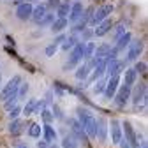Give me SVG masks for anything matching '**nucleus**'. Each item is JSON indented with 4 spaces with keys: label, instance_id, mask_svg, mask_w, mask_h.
<instances>
[{
    "label": "nucleus",
    "instance_id": "nucleus-1",
    "mask_svg": "<svg viewBox=\"0 0 148 148\" xmlns=\"http://www.w3.org/2000/svg\"><path fill=\"white\" fill-rule=\"evenodd\" d=\"M76 120L81 123L85 134H86L88 138H92V139H95V127H97V120H95V116L92 115L88 109H85V108H78V118H76Z\"/></svg>",
    "mask_w": 148,
    "mask_h": 148
},
{
    "label": "nucleus",
    "instance_id": "nucleus-2",
    "mask_svg": "<svg viewBox=\"0 0 148 148\" xmlns=\"http://www.w3.org/2000/svg\"><path fill=\"white\" fill-rule=\"evenodd\" d=\"M113 9H115V7L111 5V4H104V5L97 7V9L94 11V14H92V18H90L88 25H92V27L99 25L101 21H104L106 18H109V16H111V12H113Z\"/></svg>",
    "mask_w": 148,
    "mask_h": 148
},
{
    "label": "nucleus",
    "instance_id": "nucleus-3",
    "mask_svg": "<svg viewBox=\"0 0 148 148\" xmlns=\"http://www.w3.org/2000/svg\"><path fill=\"white\" fill-rule=\"evenodd\" d=\"M20 83H21V76H12L5 85H4V88L0 90V101H5L9 95H12V94H16L18 92V86H20Z\"/></svg>",
    "mask_w": 148,
    "mask_h": 148
},
{
    "label": "nucleus",
    "instance_id": "nucleus-4",
    "mask_svg": "<svg viewBox=\"0 0 148 148\" xmlns=\"http://www.w3.org/2000/svg\"><path fill=\"white\" fill-rule=\"evenodd\" d=\"M69 127H71V134L76 138L79 143H83L85 146H88V136L85 134L81 123H79L76 118H69Z\"/></svg>",
    "mask_w": 148,
    "mask_h": 148
},
{
    "label": "nucleus",
    "instance_id": "nucleus-5",
    "mask_svg": "<svg viewBox=\"0 0 148 148\" xmlns=\"http://www.w3.org/2000/svg\"><path fill=\"white\" fill-rule=\"evenodd\" d=\"M129 101H132L134 106H139L141 102L146 104V83H139L134 86V90H131V99Z\"/></svg>",
    "mask_w": 148,
    "mask_h": 148
},
{
    "label": "nucleus",
    "instance_id": "nucleus-6",
    "mask_svg": "<svg viewBox=\"0 0 148 148\" xmlns=\"http://www.w3.org/2000/svg\"><path fill=\"white\" fill-rule=\"evenodd\" d=\"M131 86H127V85H120L118 86V90H116V94H115V97H113V101H115V104L118 106V108H123L127 102H129V99H131Z\"/></svg>",
    "mask_w": 148,
    "mask_h": 148
},
{
    "label": "nucleus",
    "instance_id": "nucleus-7",
    "mask_svg": "<svg viewBox=\"0 0 148 148\" xmlns=\"http://www.w3.org/2000/svg\"><path fill=\"white\" fill-rule=\"evenodd\" d=\"M122 132L125 134V139L129 141V145H131L132 148H138V146L141 145V141H139V136L134 132V129H132L131 122H123V123H122Z\"/></svg>",
    "mask_w": 148,
    "mask_h": 148
},
{
    "label": "nucleus",
    "instance_id": "nucleus-8",
    "mask_svg": "<svg viewBox=\"0 0 148 148\" xmlns=\"http://www.w3.org/2000/svg\"><path fill=\"white\" fill-rule=\"evenodd\" d=\"M108 134H111V141H113L115 145L120 143V139L123 138V132H122V123L113 118L111 122H108Z\"/></svg>",
    "mask_w": 148,
    "mask_h": 148
},
{
    "label": "nucleus",
    "instance_id": "nucleus-9",
    "mask_svg": "<svg viewBox=\"0 0 148 148\" xmlns=\"http://www.w3.org/2000/svg\"><path fill=\"white\" fill-rule=\"evenodd\" d=\"M143 53V41H131L127 46V60L136 62L138 57Z\"/></svg>",
    "mask_w": 148,
    "mask_h": 148
},
{
    "label": "nucleus",
    "instance_id": "nucleus-10",
    "mask_svg": "<svg viewBox=\"0 0 148 148\" xmlns=\"http://www.w3.org/2000/svg\"><path fill=\"white\" fill-rule=\"evenodd\" d=\"M120 76H111V78H108V81H106V88H104V92L102 94L106 95V99H113L115 97V94H116V90H118V86H120Z\"/></svg>",
    "mask_w": 148,
    "mask_h": 148
},
{
    "label": "nucleus",
    "instance_id": "nucleus-11",
    "mask_svg": "<svg viewBox=\"0 0 148 148\" xmlns=\"http://www.w3.org/2000/svg\"><path fill=\"white\" fill-rule=\"evenodd\" d=\"M97 120V127H95V139L104 143L108 139V120L104 116H99L95 118Z\"/></svg>",
    "mask_w": 148,
    "mask_h": 148
},
{
    "label": "nucleus",
    "instance_id": "nucleus-12",
    "mask_svg": "<svg viewBox=\"0 0 148 148\" xmlns=\"http://www.w3.org/2000/svg\"><path fill=\"white\" fill-rule=\"evenodd\" d=\"M123 67H125V64L116 58L113 62H108L106 64V72L104 74H108V78H111V76H120V74L123 72Z\"/></svg>",
    "mask_w": 148,
    "mask_h": 148
},
{
    "label": "nucleus",
    "instance_id": "nucleus-13",
    "mask_svg": "<svg viewBox=\"0 0 148 148\" xmlns=\"http://www.w3.org/2000/svg\"><path fill=\"white\" fill-rule=\"evenodd\" d=\"M32 9H34L32 2H23V4H20V5L16 7V18H18V20H21V21L30 20V16H32Z\"/></svg>",
    "mask_w": 148,
    "mask_h": 148
},
{
    "label": "nucleus",
    "instance_id": "nucleus-14",
    "mask_svg": "<svg viewBox=\"0 0 148 148\" xmlns=\"http://www.w3.org/2000/svg\"><path fill=\"white\" fill-rule=\"evenodd\" d=\"M83 4L79 2V0H76V2H74V4H71V11H69V23H76L78 20H79V18H81V14H83Z\"/></svg>",
    "mask_w": 148,
    "mask_h": 148
},
{
    "label": "nucleus",
    "instance_id": "nucleus-15",
    "mask_svg": "<svg viewBox=\"0 0 148 148\" xmlns=\"http://www.w3.org/2000/svg\"><path fill=\"white\" fill-rule=\"evenodd\" d=\"M111 28H113V21H111V18H106L104 21H101L97 25V28H94V35L95 37H104L108 32H111Z\"/></svg>",
    "mask_w": 148,
    "mask_h": 148
},
{
    "label": "nucleus",
    "instance_id": "nucleus-16",
    "mask_svg": "<svg viewBox=\"0 0 148 148\" xmlns=\"http://www.w3.org/2000/svg\"><path fill=\"white\" fill-rule=\"evenodd\" d=\"M104 72H106V62H104V60H99V62L95 64V67L92 69V76H90L88 83H94V81L101 79V78L104 76Z\"/></svg>",
    "mask_w": 148,
    "mask_h": 148
},
{
    "label": "nucleus",
    "instance_id": "nucleus-17",
    "mask_svg": "<svg viewBox=\"0 0 148 148\" xmlns=\"http://www.w3.org/2000/svg\"><path fill=\"white\" fill-rule=\"evenodd\" d=\"M131 41H132V34H131V32L122 34L118 39H116L115 46H113V48H115V51H118V53H120V51H123V49L129 46V42H131Z\"/></svg>",
    "mask_w": 148,
    "mask_h": 148
},
{
    "label": "nucleus",
    "instance_id": "nucleus-18",
    "mask_svg": "<svg viewBox=\"0 0 148 148\" xmlns=\"http://www.w3.org/2000/svg\"><path fill=\"white\" fill-rule=\"evenodd\" d=\"M25 125H27V122H23V120H20V118L11 120V123H9V134H11V136H20V134L25 131Z\"/></svg>",
    "mask_w": 148,
    "mask_h": 148
},
{
    "label": "nucleus",
    "instance_id": "nucleus-19",
    "mask_svg": "<svg viewBox=\"0 0 148 148\" xmlns=\"http://www.w3.org/2000/svg\"><path fill=\"white\" fill-rule=\"evenodd\" d=\"M46 12H48V5H46V4H39V5H35V7L32 9V16H30V20H32L34 23H39Z\"/></svg>",
    "mask_w": 148,
    "mask_h": 148
},
{
    "label": "nucleus",
    "instance_id": "nucleus-20",
    "mask_svg": "<svg viewBox=\"0 0 148 148\" xmlns=\"http://www.w3.org/2000/svg\"><path fill=\"white\" fill-rule=\"evenodd\" d=\"M42 136H44V141L46 143H55L57 141V131L51 123H44L42 125Z\"/></svg>",
    "mask_w": 148,
    "mask_h": 148
},
{
    "label": "nucleus",
    "instance_id": "nucleus-21",
    "mask_svg": "<svg viewBox=\"0 0 148 148\" xmlns=\"http://www.w3.org/2000/svg\"><path fill=\"white\" fill-rule=\"evenodd\" d=\"M67 25H69L67 18H57V20H53V23L49 27H51V32L53 34H60V32H64L67 28Z\"/></svg>",
    "mask_w": 148,
    "mask_h": 148
},
{
    "label": "nucleus",
    "instance_id": "nucleus-22",
    "mask_svg": "<svg viewBox=\"0 0 148 148\" xmlns=\"http://www.w3.org/2000/svg\"><path fill=\"white\" fill-rule=\"evenodd\" d=\"M136 79H138V72L134 69H125V72H123V85L132 88L136 85Z\"/></svg>",
    "mask_w": 148,
    "mask_h": 148
},
{
    "label": "nucleus",
    "instance_id": "nucleus-23",
    "mask_svg": "<svg viewBox=\"0 0 148 148\" xmlns=\"http://www.w3.org/2000/svg\"><path fill=\"white\" fill-rule=\"evenodd\" d=\"M109 49H111V46L108 44V42H104V44H101V46H97L95 48V51H94V58L99 62V60H104L106 58V55L109 53Z\"/></svg>",
    "mask_w": 148,
    "mask_h": 148
},
{
    "label": "nucleus",
    "instance_id": "nucleus-24",
    "mask_svg": "<svg viewBox=\"0 0 148 148\" xmlns=\"http://www.w3.org/2000/svg\"><path fill=\"white\" fill-rule=\"evenodd\" d=\"M79 41V37L78 35H72V34H69V37H65V41L60 44V48L64 49V51H71L72 48H74V44H76Z\"/></svg>",
    "mask_w": 148,
    "mask_h": 148
},
{
    "label": "nucleus",
    "instance_id": "nucleus-25",
    "mask_svg": "<svg viewBox=\"0 0 148 148\" xmlns=\"http://www.w3.org/2000/svg\"><path fill=\"white\" fill-rule=\"evenodd\" d=\"M90 67L86 65V62L83 64V65H79L78 69H76V72H74V76H76V79H79V81H83V79H86L88 76H90Z\"/></svg>",
    "mask_w": 148,
    "mask_h": 148
},
{
    "label": "nucleus",
    "instance_id": "nucleus-26",
    "mask_svg": "<svg viewBox=\"0 0 148 148\" xmlns=\"http://www.w3.org/2000/svg\"><path fill=\"white\" fill-rule=\"evenodd\" d=\"M69 11H71V2L69 0H64V2H60V5L57 7V18H67Z\"/></svg>",
    "mask_w": 148,
    "mask_h": 148
},
{
    "label": "nucleus",
    "instance_id": "nucleus-27",
    "mask_svg": "<svg viewBox=\"0 0 148 148\" xmlns=\"http://www.w3.org/2000/svg\"><path fill=\"white\" fill-rule=\"evenodd\" d=\"M62 148H79V146H78V139L74 138L72 134H67V136L62 139Z\"/></svg>",
    "mask_w": 148,
    "mask_h": 148
},
{
    "label": "nucleus",
    "instance_id": "nucleus-28",
    "mask_svg": "<svg viewBox=\"0 0 148 148\" xmlns=\"http://www.w3.org/2000/svg\"><path fill=\"white\" fill-rule=\"evenodd\" d=\"M41 134H42L41 125L39 123H30V127H28V136L30 138H41Z\"/></svg>",
    "mask_w": 148,
    "mask_h": 148
},
{
    "label": "nucleus",
    "instance_id": "nucleus-29",
    "mask_svg": "<svg viewBox=\"0 0 148 148\" xmlns=\"http://www.w3.org/2000/svg\"><path fill=\"white\" fill-rule=\"evenodd\" d=\"M94 51H95V44L86 41L85 42V57H83V60H90L92 57H94Z\"/></svg>",
    "mask_w": 148,
    "mask_h": 148
},
{
    "label": "nucleus",
    "instance_id": "nucleus-30",
    "mask_svg": "<svg viewBox=\"0 0 148 148\" xmlns=\"http://www.w3.org/2000/svg\"><path fill=\"white\" fill-rule=\"evenodd\" d=\"M106 78H101V79H97V81H94L95 85H94V88H92V90H94V94L95 95H99V94H102V92H104V88H106Z\"/></svg>",
    "mask_w": 148,
    "mask_h": 148
},
{
    "label": "nucleus",
    "instance_id": "nucleus-31",
    "mask_svg": "<svg viewBox=\"0 0 148 148\" xmlns=\"http://www.w3.org/2000/svg\"><path fill=\"white\" fill-rule=\"evenodd\" d=\"M28 83H20V86H18V92H16V94H18V101H21V99H25L27 97V94H28Z\"/></svg>",
    "mask_w": 148,
    "mask_h": 148
},
{
    "label": "nucleus",
    "instance_id": "nucleus-32",
    "mask_svg": "<svg viewBox=\"0 0 148 148\" xmlns=\"http://www.w3.org/2000/svg\"><path fill=\"white\" fill-rule=\"evenodd\" d=\"M16 104H18V94H12V95H9V97L4 101V108H5L7 111H9L11 108H14Z\"/></svg>",
    "mask_w": 148,
    "mask_h": 148
},
{
    "label": "nucleus",
    "instance_id": "nucleus-33",
    "mask_svg": "<svg viewBox=\"0 0 148 148\" xmlns=\"http://www.w3.org/2000/svg\"><path fill=\"white\" fill-rule=\"evenodd\" d=\"M34 109H35V99H30V101L27 102V106H25V108H21L23 115H27V116L34 115Z\"/></svg>",
    "mask_w": 148,
    "mask_h": 148
},
{
    "label": "nucleus",
    "instance_id": "nucleus-34",
    "mask_svg": "<svg viewBox=\"0 0 148 148\" xmlns=\"http://www.w3.org/2000/svg\"><path fill=\"white\" fill-rule=\"evenodd\" d=\"M53 20H55V14H51V12H46L44 16H42V20L37 23L39 27H48V25H51L53 23Z\"/></svg>",
    "mask_w": 148,
    "mask_h": 148
},
{
    "label": "nucleus",
    "instance_id": "nucleus-35",
    "mask_svg": "<svg viewBox=\"0 0 148 148\" xmlns=\"http://www.w3.org/2000/svg\"><path fill=\"white\" fill-rule=\"evenodd\" d=\"M39 115L42 116L44 123H51V122H53V118H55V116H53V113H51V109H48V106H46V108H44V109L41 111Z\"/></svg>",
    "mask_w": 148,
    "mask_h": 148
},
{
    "label": "nucleus",
    "instance_id": "nucleus-36",
    "mask_svg": "<svg viewBox=\"0 0 148 148\" xmlns=\"http://www.w3.org/2000/svg\"><path fill=\"white\" fill-rule=\"evenodd\" d=\"M79 34H81V39H79V41H83V42H86V41L90 39V37H92V35H94V30H92V28H88V27H85V28H83V30H81Z\"/></svg>",
    "mask_w": 148,
    "mask_h": 148
},
{
    "label": "nucleus",
    "instance_id": "nucleus-37",
    "mask_svg": "<svg viewBox=\"0 0 148 148\" xmlns=\"http://www.w3.org/2000/svg\"><path fill=\"white\" fill-rule=\"evenodd\" d=\"M20 113H21V106H18V104H16L14 108L9 109V115H7V116H9V120H14V118L20 116Z\"/></svg>",
    "mask_w": 148,
    "mask_h": 148
},
{
    "label": "nucleus",
    "instance_id": "nucleus-38",
    "mask_svg": "<svg viewBox=\"0 0 148 148\" xmlns=\"http://www.w3.org/2000/svg\"><path fill=\"white\" fill-rule=\"evenodd\" d=\"M58 51V46L57 44H49V46H46V49H44V53H46V57L48 58H51V57H55V53H57Z\"/></svg>",
    "mask_w": 148,
    "mask_h": 148
},
{
    "label": "nucleus",
    "instance_id": "nucleus-39",
    "mask_svg": "<svg viewBox=\"0 0 148 148\" xmlns=\"http://www.w3.org/2000/svg\"><path fill=\"white\" fill-rule=\"evenodd\" d=\"M125 32H127V30H125V23H118L116 28H115V32H113V39L116 41L118 37H120L122 34H125Z\"/></svg>",
    "mask_w": 148,
    "mask_h": 148
},
{
    "label": "nucleus",
    "instance_id": "nucleus-40",
    "mask_svg": "<svg viewBox=\"0 0 148 148\" xmlns=\"http://www.w3.org/2000/svg\"><path fill=\"white\" fill-rule=\"evenodd\" d=\"M132 69H134L138 74H145V72H146V64H145V62H136V65H134Z\"/></svg>",
    "mask_w": 148,
    "mask_h": 148
},
{
    "label": "nucleus",
    "instance_id": "nucleus-41",
    "mask_svg": "<svg viewBox=\"0 0 148 148\" xmlns=\"http://www.w3.org/2000/svg\"><path fill=\"white\" fill-rule=\"evenodd\" d=\"M65 37H67V35H65L64 32L57 34V37H55V41H53V44H57V46H60V44H62V42L65 41Z\"/></svg>",
    "mask_w": 148,
    "mask_h": 148
},
{
    "label": "nucleus",
    "instance_id": "nucleus-42",
    "mask_svg": "<svg viewBox=\"0 0 148 148\" xmlns=\"http://www.w3.org/2000/svg\"><path fill=\"white\" fill-rule=\"evenodd\" d=\"M60 2H62V0H48L46 5H48V9H57L60 5Z\"/></svg>",
    "mask_w": 148,
    "mask_h": 148
},
{
    "label": "nucleus",
    "instance_id": "nucleus-43",
    "mask_svg": "<svg viewBox=\"0 0 148 148\" xmlns=\"http://www.w3.org/2000/svg\"><path fill=\"white\" fill-rule=\"evenodd\" d=\"M51 113H53V116H57V118H62V113H60V108H58V106H55V104H53V109H51Z\"/></svg>",
    "mask_w": 148,
    "mask_h": 148
},
{
    "label": "nucleus",
    "instance_id": "nucleus-44",
    "mask_svg": "<svg viewBox=\"0 0 148 148\" xmlns=\"http://www.w3.org/2000/svg\"><path fill=\"white\" fill-rule=\"evenodd\" d=\"M118 145H120V148H132V146H131V145H129V141H127V139H125V138H122V139H120V143H118Z\"/></svg>",
    "mask_w": 148,
    "mask_h": 148
},
{
    "label": "nucleus",
    "instance_id": "nucleus-45",
    "mask_svg": "<svg viewBox=\"0 0 148 148\" xmlns=\"http://www.w3.org/2000/svg\"><path fill=\"white\" fill-rule=\"evenodd\" d=\"M37 148H49V143H46L44 139L42 141H37Z\"/></svg>",
    "mask_w": 148,
    "mask_h": 148
},
{
    "label": "nucleus",
    "instance_id": "nucleus-46",
    "mask_svg": "<svg viewBox=\"0 0 148 148\" xmlns=\"http://www.w3.org/2000/svg\"><path fill=\"white\" fill-rule=\"evenodd\" d=\"M14 148H28V146H27V143H21V141H20V143L14 145Z\"/></svg>",
    "mask_w": 148,
    "mask_h": 148
},
{
    "label": "nucleus",
    "instance_id": "nucleus-47",
    "mask_svg": "<svg viewBox=\"0 0 148 148\" xmlns=\"http://www.w3.org/2000/svg\"><path fill=\"white\" fill-rule=\"evenodd\" d=\"M138 148H148V145H146V141H141V145H139Z\"/></svg>",
    "mask_w": 148,
    "mask_h": 148
},
{
    "label": "nucleus",
    "instance_id": "nucleus-48",
    "mask_svg": "<svg viewBox=\"0 0 148 148\" xmlns=\"http://www.w3.org/2000/svg\"><path fill=\"white\" fill-rule=\"evenodd\" d=\"M0 86H2V74H0Z\"/></svg>",
    "mask_w": 148,
    "mask_h": 148
},
{
    "label": "nucleus",
    "instance_id": "nucleus-49",
    "mask_svg": "<svg viewBox=\"0 0 148 148\" xmlns=\"http://www.w3.org/2000/svg\"><path fill=\"white\" fill-rule=\"evenodd\" d=\"M28 2H39V0H28Z\"/></svg>",
    "mask_w": 148,
    "mask_h": 148
},
{
    "label": "nucleus",
    "instance_id": "nucleus-50",
    "mask_svg": "<svg viewBox=\"0 0 148 148\" xmlns=\"http://www.w3.org/2000/svg\"><path fill=\"white\" fill-rule=\"evenodd\" d=\"M53 148H57V146H53Z\"/></svg>",
    "mask_w": 148,
    "mask_h": 148
}]
</instances>
